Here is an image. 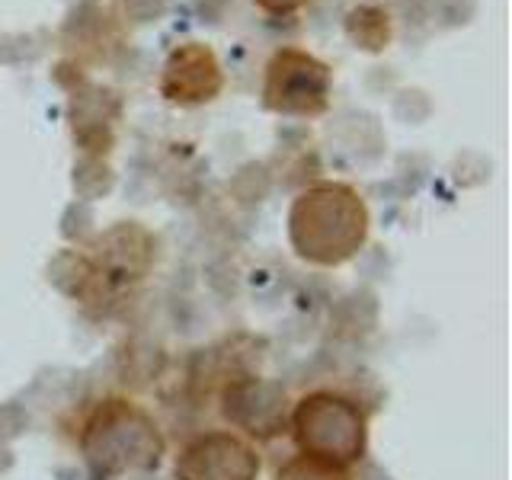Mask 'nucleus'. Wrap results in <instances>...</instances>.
I'll return each mask as SVG.
<instances>
[{
  "instance_id": "nucleus-1",
  "label": "nucleus",
  "mask_w": 512,
  "mask_h": 480,
  "mask_svg": "<svg viewBox=\"0 0 512 480\" xmlns=\"http://www.w3.org/2000/svg\"><path fill=\"white\" fill-rule=\"evenodd\" d=\"M288 231L304 260L336 266L362 247L368 212L356 189L343 183H320L295 199Z\"/></svg>"
},
{
  "instance_id": "nucleus-5",
  "label": "nucleus",
  "mask_w": 512,
  "mask_h": 480,
  "mask_svg": "<svg viewBox=\"0 0 512 480\" xmlns=\"http://www.w3.org/2000/svg\"><path fill=\"white\" fill-rule=\"evenodd\" d=\"M221 84L224 77L215 52L199 42H186L180 48H173L164 64V74H160V93L170 103L180 106H199L215 100L221 93Z\"/></svg>"
},
{
  "instance_id": "nucleus-4",
  "label": "nucleus",
  "mask_w": 512,
  "mask_h": 480,
  "mask_svg": "<svg viewBox=\"0 0 512 480\" xmlns=\"http://www.w3.org/2000/svg\"><path fill=\"white\" fill-rule=\"evenodd\" d=\"M260 458L234 436H199L176 461V480H253Z\"/></svg>"
},
{
  "instance_id": "nucleus-2",
  "label": "nucleus",
  "mask_w": 512,
  "mask_h": 480,
  "mask_svg": "<svg viewBox=\"0 0 512 480\" xmlns=\"http://www.w3.org/2000/svg\"><path fill=\"white\" fill-rule=\"evenodd\" d=\"M295 439L311 458L349 464L362 458L365 420L352 400L336 394H311L295 413Z\"/></svg>"
},
{
  "instance_id": "nucleus-3",
  "label": "nucleus",
  "mask_w": 512,
  "mask_h": 480,
  "mask_svg": "<svg viewBox=\"0 0 512 480\" xmlns=\"http://www.w3.org/2000/svg\"><path fill=\"white\" fill-rule=\"evenodd\" d=\"M333 74L304 48H279L266 64L263 103L282 116H320L330 106Z\"/></svg>"
},
{
  "instance_id": "nucleus-7",
  "label": "nucleus",
  "mask_w": 512,
  "mask_h": 480,
  "mask_svg": "<svg viewBox=\"0 0 512 480\" xmlns=\"http://www.w3.org/2000/svg\"><path fill=\"white\" fill-rule=\"evenodd\" d=\"M253 4L260 10H266V13H272V16H288V13H295L301 7H308L311 0H253Z\"/></svg>"
},
{
  "instance_id": "nucleus-6",
  "label": "nucleus",
  "mask_w": 512,
  "mask_h": 480,
  "mask_svg": "<svg viewBox=\"0 0 512 480\" xmlns=\"http://www.w3.org/2000/svg\"><path fill=\"white\" fill-rule=\"evenodd\" d=\"M279 480H349V477L340 471V464H330V461L304 455V458L288 464V468L279 474Z\"/></svg>"
}]
</instances>
